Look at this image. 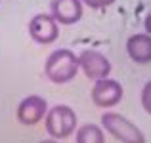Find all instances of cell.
<instances>
[{
  "label": "cell",
  "mask_w": 151,
  "mask_h": 143,
  "mask_svg": "<svg viewBox=\"0 0 151 143\" xmlns=\"http://www.w3.org/2000/svg\"><path fill=\"white\" fill-rule=\"evenodd\" d=\"M81 73L78 67V55L71 51L69 48L54 50L44 61V77L52 84H67Z\"/></svg>",
  "instance_id": "1"
},
{
  "label": "cell",
  "mask_w": 151,
  "mask_h": 143,
  "mask_svg": "<svg viewBox=\"0 0 151 143\" xmlns=\"http://www.w3.org/2000/svg\"><path fill=\"white\" fill-rule=\"evenodd\" d=\"M44 128L50 137L54 139H67L71 137L78 128V118L73 107L69 105H54L48 109L44 117Z\"/></svg>",
  "instance_id": "2"
},
{
  "label": "cell",
  "mask_w": 151,
  "mask_h": 143,
  "mask_svg": "<svg viewBox=\"0 0 151 143\" xmlns=\"http://www.w3.org/2000/svg\"><path fill=\"white\" fill-rule=\"evenodd\" d=\"M101 128L121 143H145V136L132 120L113 111L101 114Z\"/></svg>",
  "instance_id": "3"
},
{
  "label": "cell",
  "mask_w": 151,
  "mask_h": 143,
  "mask_svg": "<svg viewBox=\"0 0 151 143\" xmlns=\"http://www.w3.org/2000/svg\"><path fill=\"white\" fill-rule=\"evenodd\" d=\"M122 95H124L122 84L111 77L96 80L92 84V92H90L92 103L100 109H111V107L119 105L122 101Z\"/></svg>",
  "instance_id": "4"
},
{
  "label": "cell",
  "mask_w": 151,
  "mask_h": 143,
  "mask_svg": "<svg viewBox=\"0 0 151 143\" xmlns=\"http://www.w3.org/2000/svg\"><path fill=\"white\" fill-rule=\"evenodd\" d=\"M29 36L33 42L42 46H48L52 42H55L59 38V23L54 19L52 14H37L31 17L29 25Z\"/></svg>",
  "instance_id": "5"
},
{
  "label": "cell",
  "mask_w": 151,
  "mask_h": 143,
  "mask_svg": "<svg viewBox=\"0 0 151 143\" xmlns=\"http://www.w3.org/2000/svg\"><path fill=\"white\" fill-rule=\"evenodd\" d=\"M48 109V101L42 95L31 94L19 101L17 109H15V118L23 126H37L40 120H44Z\"/></svg>",
  "instance_id": "6"
},
{
  "label": "cell",
  "mask_w": 151,
  "mask_h": 143,
  "mask_svg": "<svg viewBox=\"0 0 151 143\" xmlns=\"http://www.w3.org/2000/svg\"><path fill=\"white\" fill-rule=\"evenodd\" d=\"M78 67L81 73L88 80L96 82L100 78H105L111 74V61L98 50H84L78 54Z\"/></svg>",
  "instance_id": "7"
},
{
  "label": "cell",
  "mask_w": 151,
  "mask_h": 143,
  "mask_svg": "<svg viewBox=\"0 0 151 143\" xmlns=\"http://www.w3.org/2000/svg\"><path fill=\"white\" fill-rule=\"evenodd\" d=\"M50 14L59 25H77L84 14L82 0H50Z\"/></svg>",
  "instance_id": "8"
},
{
  "label": "cell",
  "mask_w": 151,
  "mask_h": 143,
  "mask_svg": "<svg viewBox=\"0 0 151 143\" xmlns=\"http://www.w3.org/2000/svg\"><path fill=\"white\" fill-rule=\"evenodd\" d=\"M126 54L138 65L151 63V34L149 33H136L126 40Z\"/></svg>",
  "instance_id": "9"
},
{
  "label": "cell",
  "mask_w": 151,
  "mask_h": 143,
  "mask_svg": "<svg viewBox=\"0 0 151 143\" xmlns=\"http://www.w3.org/2000/svg\"><path fill=\"white\" fill-rule=\"evenodd\" d=\"M75 143H105V130L101 128V124L86 122L77 128Z\"/></svg>",
  "instance_id": "10"
},
{
  "label": "cell",
  "mask_w": 151,
  "mask_h": 143,
  "mask_svg": "<svg viewBox=\"0 0 151 143\" xmlns=\"http://www.w3.org/2000/svg\"><path fill=\"white\" fill-rule=\"evenodd\" d=\"M140 101H142V107L147 114H151V80L145 82L144 88H142V94H140Z\"/></svg>",
  "instance_id": "11"
},
{
  "label": "cell",
  "mask_w": 151,
  "mask_h": 143,
  "mask_svg": "<svg viewBox=\"0 0 151 143\" xmlns=\"http://www.w3.org/2000/svg\"><path fill=\"white\" fill-rule=\"evenodd\" d=\"M82 2L92 10H103V8H109L111 4H115V0H82Z\"/></svg>",
  "instance_id": "12"
},
{
  "label": "cell",
  "mask_w": 151,
  "mask_h": 143,
  "mask_svg": "<svg viewBox=\"0 0 151 143\" xmlns=\"http://www.w3.org/2000/svg\"><path fill=\"white\" fill-rule=\"evenodd\" d=\"M144 27H145V33L151 34V8H149L147 14H145V17H144Z\"/></svg>",
  "instance_id": "13"
},
{
  "label": "cell",
  "mask_w": 151,
  "mask_h": 143,
  "mask_svg": "<svg viewBox=\"0 0 151 143\" xmlns=\"http://www.w3.org/2000/svg\"><path fill=\"white\" fill-rule=\"evenodd\" d=\"M40 143H59V139H54V137H50V139H42Z\"/></svg>",
  "instance_id": "14"
}]
</instances>
